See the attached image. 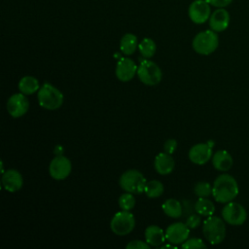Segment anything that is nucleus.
<instances>
[{"instance_id":"1","label":"nucleus","mask_w":249,"mask_h":249,"mask_svg":"<svg viewBox=\"0 0 249 249\" xmlns=\"http://www.w3.org/2000/svg\"><path fill=\"white\" fill-rule=\"evenodd\" d=\"M239 193L237 181L233 176L223 173L219 175L212 185V196L219 203L232 201Z\"/></svg>"},{"instance_id":"2","label":"nucleus","mask_w":249,"mask_h":249,"mask_svg":"<svg viewBox=\"0 0 249 249\" xmlns=\"http://www.w3.org/2000/svg\"><path fill=\"white\" fill-rule=\"evenodd\" d=\"M202 232L210 244H220L226 236V225L224 219L213 215L208 216L203 222Z\"/></svg>"},{"instance_id":"3","label":"nucleus","mask_w":249,"mask_h":249,"mask_svg":"<svg viewBox=\"0 0 249 249\" xmlns=\"http://www.w3.org/2000/svg\"><path fill=\"white\" fill-rule=\"evenodd\" d=\"M193 49L196 53L208 55L216 51L219 46V37L217 32L211 30H204L197 33L193 39Z\"/></svg>"},{"instance_id":"4","label":"nucleus","mask_w":249,"mask_h":249,"mask_svg":"<svg viewBox=\"0 0 249 249\" xmlns=\"http://www.w3.org/2000/svg\"><path fill=\"white\" fill-rule=\"evenodd\" d=\"M38 102L47 110H56L63 103V94L53 85L46 83L38 90Z\"/></svg>"},{"instance_id":"5","label":"nucleus","mask_w":249,"mask_h":249,"mask_svg":"<svg viewBox=\"0 0 249 249\" xmlns=\"http://www.w3.org/2000/svg\"><path fill=\"white\" fill-rule=\"evenodd\" d=\"M119 183L124 191L131 194H140L145 191L147 181L141 172L136 169H129L122 174Z\"/></svg>"},{"instance_id":"6","label":"nucleus","mask_w":249,"mask_h":249,"mask_svg":"<svg viewBox=\"0 0 249 249\" xmlns=\"http://www.w3.org/2000/svg\"><path fill=\"white\" fill-rule=\"evenodd\" d=\"M134 227L135 219L133 214L125 210L117 212L110 222V228L117 235H126L132 231Z\"/></svg>"},{"instance_id":"7","label":"nucleus","mask_w":249,"mask_h":249,"mask_svg":"<svg viewBox=\"0 0 249 249\" xmlns=\"http://www.w3.org/2000/svg\"><path fill=\"white\" fill-rule=\"evenodd\" d=\"M221 213L224 221L231 226H241L247 219V211L245 207L235 201L225 203Z\"/></svg>"},{"instance_id":"8","label":"nucleus","mask_w":249,"mask_h":249,"mask_svg":"<svg viewBox=\"0 0 249 249\" xmlns=\"http://www.w3.org/2000/svg\"><path fill=\"white\" fill-rule=\"evenodd\" d=\"M137 76L144 85L156 86L160 82L162 74L160 68L154 61L143 60L137 69Z\"/></svg>"},{"instance_id":"9","label":"nucleus","mask_w":249,"mask_h":249,"mask_svg":"<svg viewBox=\"0 0 249 249\" xmlns=\"http://www.w3.org/2000/svg\"><path fill=\"white\" fill-rule=\"evenodd\" d=\"M71 170V161L64 156H57L53 158L49 166L50 175L55 180H64L69 176Z\"/></svg>"},{"instance_id":"10","label":"nucleus","mask_w":249,"mask_h":249,"mask_svg":"<svg viewBox=\"0 0 249 249\" xmlns=\"http://www.w3.org/2000/svg\"><path fill=\"white\" fill-rule=\"evenodd\" d=\"M210 12V4L206 0H195L191 3L188 11L191 20L196 24H201L208 20L211 16Z\"/></svg>"},{"instance_id":"11","label":"nucleus","mask_w":249,"mask_h":249,"mask_svg":"<svg viewBox=\"0 0 249 249\" xmlns=\"http://www.w3.org/2000/svg\"><path fill=\"white\" fill-rule=\"evenodd\" d=\"M29 108V101L23 93H15L11 95L7 101L8 113L13 118L23 116Z\"/></svg>"},{"instance_id":"12","label":"nucleus","mask_w":249,"mask_h":249,"mask_svg":"<svg viewBox=\"0 0 249 249\" xmlns=\"http://www.w3.org/2000/svg\"><path fill=\"white\" fill-rule=\"evenodd\" d=\"M190 234V229L184 223L178 222L169 225L165 230L166 240L172 244H182L188 239Z\"/></svg>"},{"instance_id":"13","label":"nucleus","mask_w":249,"mask_h":249,"mask_svg":"<svg viewBox=\"0 0 249 249\" xmlns=\"http://www.w3.org/2000/svg\"><path fill=\"white\" fill-rule=\"evenodd\" d=\"M212 147L209 143H198L189 151V159L193 163L203 165L212 159Z\"/></svg>"},{"instance_id":"14","label":"nucleus","mask_w":249,"mask_h":249,"mask_svg":"<svg viewBox=\"0 0 249 249\" xmlns=\"http://www.w3.org/2000/svg\"><path fill=\"white\" fill-rule=\"evenodd\" d=\"M137 69L138 67L132 59L123 57L117 63L116 76L122 82H128L137 74Z\"/></svg>"},{"instance_id":"15","label":"nucleus","mask_w":249,"mask_h":249,"mask_svg":"<svg viewBox=\"0 0 249 249\" xmlns=\"http://www.w3.org/2000/svg\"><path fill=\"white\" fill-rule=\"evenodd\" d=\"M230 19L229 12L224 8H218L209 18V26L215 32H222L228 28Z\"/></svg>"},{"instance_id":"16","label":"nucleus","mask_w":249,"mask_h":249,"mask_svg":"<svg viewBox=\"0 0 249 249\" xmlns=\"http://www.w3.org/2000/svg\"><path fill=\"white\" fill-rule=\"evenodd\" d=\"M2 185L8 192H17L21 189L23 179L21 174L16 169H8L2 175Z\"/></svg>"},{"instance_id":"17","label":"nucleus","mask_w":249,"mask_h":249,"mask_svg":"<svg viewBox=\"0 0 249 249\" xmlns=\"http://www.w3.org/2000/svg\"><path fill=\"white\" fill-rule=\"evenodd\" d=\"M155 169L160 175H166L173 171L175 162L171 155L163 152L160 153L155 159Z\"/></svg>"},{"instance_id":"18","label":"nucleus","mask_w":249,"mask_h":249,"mask_svg":"<svg viewBox=\"0 0 249 249\" xmlns=\"http://www.w3.org/2000/svg\"><path fill=\"white\" fill-rule=\"evenodd\" d=\"M212 164L219 171H228L233 164L231 154L226 150H219L212 156Z\"/></svg>"},{"instance_id":"19","label":"nucleus","mask_w":249,"mask_h":249,"mask_svg":"<svg viewBox=\"0 0 249 249\" xmlns=\"http://www.w3.org/2000/svg\"><path fill=\"white\" fill-rule=\"evenodd\" d=\"M145 239L150 246H160L166 239L165 232L159 226L151 225L145 230Z\"/></svg>"},{"instance_id":"20","label":"nucleus","mask_w":249,"mask_h":249,"mask_svg":"<svg viewBox=\"0 0 249 249\" xmlns=\"http://www.w3.org/2000/svg\"><path fill=\"white\" fill-rule=\"evenodd\" d=\"M39 82L32 76H24L18 82V89L25 95L33 94L39 90Z\"/></svg>"},{"instance_id":"21","label":"nucleus","mask_w":249,"mask_h":249,"mask_svg":"<svg viewBox=\"0 0 249 249\" xmlns=\"http://www.w3.org/2000/svg\"><path fill=\"white\" fill-rule=\"evenodd\" d=\"M162 210L165 215H167L170 218H179L183 214V207L179 200L175 198H169L166 199L162 204Z\"/></svg>"},{"instance_id":"22","label":"nucleus","mask_w":249,"mask_h":249,"mask_svg":"<svg viewBox=\"0 0 249 249\" xmlns=\"http://www.w3.org/2000/svg\"><path fill=\"white\" fill-rule=\"evenodd\" d=\"M138 47L137 37L132 33L124 34L120 42V49L123 53L126 55L132 54Z\"/></svg>"},{"instance_id":"23","label":"nucleus","mask_w":249,"mask_h":249,"mask_svg":"<svg viewBox=\"0 0 249 249\" xmlns=\"http://www.w3.org/2000/svg\"><path fill=\"white\" fill-rule=\"evenodd\" d=\"M195 210L200 216H211L215 212L214 203L207 197H198L195 203Z\"/></svg>"},{"instance_id":"24","label":"nucleus","mask_w":249,"mask_h":249,"mask_svg":"<svg viewBox=\"0 0 249 249\" xmlns=\"http://www.w3.org/2000/svg\"><path fill=\"white\" fill-rule=\"evenodd\" d=\"M163 191H164V188H163V185L161 182H160L158 180H151V181L147 182L144 193L146 194V196L148 197L155 198V197L160 196L162 195Z\"/></svg>"},{"instance_id":"25","label":"nucleus","mask_w":249,"mask_h":249,"mask_svg":"<svg viewBox=\"0 0 249 249\" xmlns=\"http://www.w3.org/2000/svg\"><path fill=\"white\" fill-rule=\"evenodd\" d=\"M138 49L142 56L146 58L152 57L157 50L156 43L154 42L153 39L151 38H144L139 44H138Z\"/></svg>"},{"instance_id":"26","label":"nucleus","mask_w":249,"mask_h":249,"mask_svg":"<svg viewBox=\"0 0 249 249\" xmlns=\"http://www.w3.org/2000/svg\"><path fill=\"white\" fill-rule=\"evenodd\" d=\"M194 192L198 197H208L212 196V186L208 182H197L194 187Z\"/></svg>"},{"instance_id":"27","label":"nucleus","mask_w":249,"mask_h":249,"mask_svg":"<svg viewBox=\"0 0 249 249\" xmlns=\"http://www.w3.org/2000/svg\"><path fill=\"white\" fill-rule=\"evenodd\" d=\"M135 205V198L131 193H125L119 197V206L122 210L129 211Z\"/></svg>"},{"instance_id":"28","label":"nucleus","mask_w":249,"mask_h":249,"mask_svg":"<svg viewBox=\"0 0 249 249\" xmlns=\"http://www.w3.org/2000/svg\"><path fill=\"white\" fill-rule=\"evenodd\" d=\"M181 247L184 249H198V248H205L206 245L200 238L194 237V238H189L185 240L181 244Z\"/></svg>"},{"instance_id":"29","label":"nucleus","mask_w":249,"mask_h":249,"mask_svg":"<svg viewBox=\"0 0 249 249\" xmlns=\"http://www.w3.org/2000/svg\"><path fill=\"white\" fill-rule=\"evenodd\" d=\"M201 223L200 215L199 214H191L186 219V225L189 229H196Z\"/></svg>"},{"instance_id":"30","label":"nucleus","mask_w":249,"mask_h":249,"mask_svg":"<svg viewBox=\"0 0 249 249\" xmlns=\"http://www.w3.org/2000/svg\"><path fill=\"white\" fill-rule=\"evenodd\" d=\"M125 248L126 249H149L150 245L146 241L132 240L126 244Z\"/></svg>"},{"instance_id":"31","label":"nucleus","mask_w":249,"mask_h":249,"mask_svg":"<svg viewBox=\"0 0 249 249\" xmlns=\"http://www.w3.org/2000/svg\"><path fill=\"white\" fill-rule=\"evenodd\" d=\"M176 148H177V141L175 139H167L163 144L164 152L169 155H172L175 152Z\"/></svg>"},{"instance_id":"32","label":"nucleus","mask_w":249,"mask_h":249,"mask_svg":"<svg viewBox=\"0 0 249 249\" xmlns=\"http://www.w3.org/2000/svg\"><path fill=\"white\" fill-rule=\"evenodd\" d=\"M210 5L217 7V8H224L229 6L232 0H206Z\"/></svg>"},{"instance_id":"33","label":"nucleus","mask_w":249,"mask_h":249,"mask_svg":"<svg viewBox=\"0 0 249 249\" xmlns=\"http://www.w3.org/2000/svg\"><path fill=\"white\" fill-rule=\"evenodd\" d=\"M164 248H176V246H175V244H172V243H170V244H165V245H162V246L160 247V249H164Z\"/></svg>"}]
</instances>
